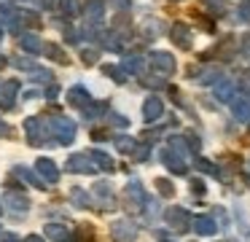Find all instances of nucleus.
Listing matches in <instances>:
<instances>
[{"label":"nucleus","mask_w":250,"mask_h":242,"mask_svg":"<svg viewBox=\"0 0 250 242\" xmlns=\"http://www.w3.org/2000/svg\"><path fill=\"white\" fill-rule=\"evenodd\" d=\"M196 229H199L202 234H212V223H210V220H207V218H202L199 223H196Z\"/></svg>","instance_id":"obj_1"}]
</instances>
